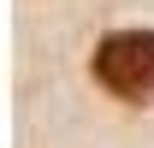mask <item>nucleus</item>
Wrapping results in <instances>:
<instances>
[{"label": "nucleus", "instance_id": "nucleus-1", "mask_svg": "<svg viewBox=\"0 0 154 148\" xmlns=\"http://www.w3.org/2000/svg\"><path fill=\"white\" fill-rule=\"evenodd\" d=\"M95 83L119 101H154V30H113L95 48Z\"/></svg>", "mask_w": 154, "mask_h": 148}]
</instances>
